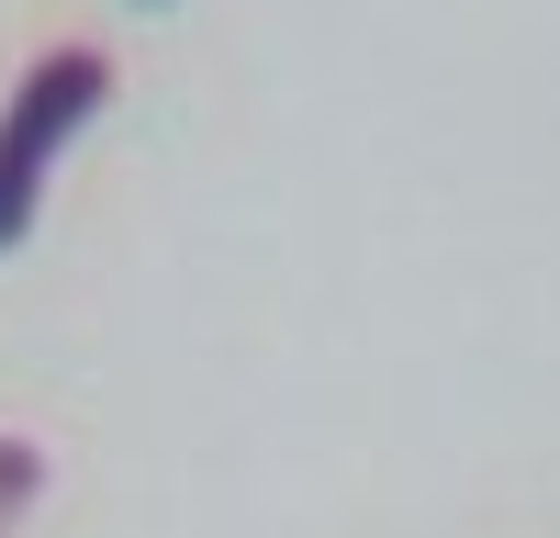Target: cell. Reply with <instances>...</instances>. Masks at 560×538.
I'll return each instance as SVG.
<instances>
[{"label": "cell", "mask_w": 560, "mask_h": 538, "mask_svg": "<svg viewBox=\"0 0 560 538\" xmlns=\"http://www.w3.org/2000/svg\"><path fill=\"white\" fill-rule=\"evenodd\" d=\"M34 482H45L34 437H0V516H12V505H34Z\"/></svg>", "instance_id": "7a4b0ae2"}, {"label": "cell", "mask_w": 560, "mask_h": 538, "mask_svg": "<svg viewBox=\"0 0 560 538\" xmlns=\"http://www.w3.org/2000/svg\"><path fill=\"white\" fill-rule=\"evenodd\" d=\"M113 102V57L102 45H45L23 68L12 113H0V247L34 236V202H45V168L68 157V134Z\"/></svg>", "instance_id": "6da1fadb"}]
</instances>
